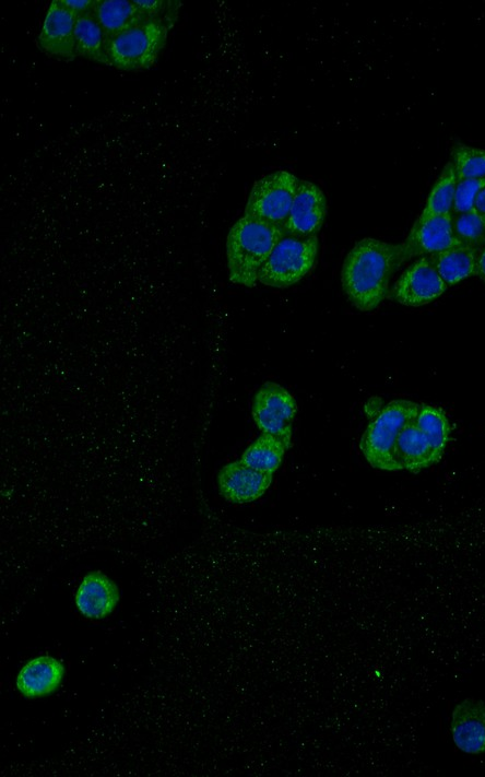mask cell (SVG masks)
<instances>
[{"label":"cell","mask_w":485,"mask_h":777,"mask_svg":"<svg viewBox=\"0 0 485 777\" xmlns=\"http://www.w3.org/2000/svg\"><path fill=\"white\" fill-rule=\"evenodd\" d=\"M404 262L402 243L363 238L344 259L342 290L355 308L371 311L388 297L390 280Z\"/></svg>","instance_id":"cell-1"},{"label":"cell","mask_w":485,"mask_h":777,"mask_svg":"<svg viewBox=\"0 0 485 777\" xmlns=\"http://www.w3.org/2000/svg\"><path fill=\"white\" fill-rule=\"evenodd\" d=\"M283 226L244 214L226 237L228 279L234 284L252 287L277 243L285 236Z\"/></svg>","instance_id":"cell-2"},{"label":"cell","mask_w":485,"mask_h":777,"mask_svg":"<svg viewBox=\"0 0 485 777\" xmlns=\"http://www.w3.org/2000/svg\"><path fill=\"white\" fill-rule=\"evenodd\" d=\"M419 403L397 399L387 403L369 422L359 442V449L376 469L399 471L395 450L403 428L415 417Z\"/></svg>","instance_id":"cell-3"},{"label":"cell","mask_w":485,"mask_h":777,"mask_svg":"<svg viewBox=\"0 0 485 777\" xmlns=\"http://www.w3.org/2000/svg\"><path fill=\"white\" fill-rule=\"evenodd\" d=\"M171 27L156 20H145L108 39L110 67L122 71L152 68L166 46Z\"/></svg>","instance_id":"cell-4"},{"label":"cell","mask_w":485,"mask_h":777,"mask_svg":"<svg viewBox=\"0 0 485 777\" xmlns=\"http://www.w3.org/2000/svg\"><path fill=\"white\" fill-rule=\"evenodd\" d=\"M319 250L316 236L285 235L259 273V283L286 289L303 280L315 267Z\"/></svg>","instance_id":"cell-5"},{"label":"cell","mask_w":485,"mask_h":777,"mask_svg":"<svg viewBox=\"0 0 485 777\" xmlns=\"http://www.w3.org/2000/svg\"><path fill=\"white\" fill-rule=\"evenodd\" d=\"M298 178L276 170L258 179L248 196L244 214L283 226L288 217Z\"/></svg>","instance_id":"cell-6"},{"label":"cell","mask_w":485,"mask_h":777,"mask_svg":"<svg viewBox=\"0 0 485 777\" xmlns=\"http://www.w3.org/2000/svg\"><path fill=\"white\" fill-rule=\"evenodd\" d=\"M296 412L295 398L280 384L267 381L253 396L251 415L257 427L281 438L288 448Z\"/></svg>","instance_id":"cell-7"},{"label":"cell","mask_w":485,"mask_h":777,"mask_svg":"<svg viewBox=\"0 0 485 777\" xmlns=\"http://www.w3.org/2000/svg\"><path fill=\"white\" fill-rule=\"evenodd\" d=\"M447 289L430 258L424 256L402 272L388 298L404 306L419 307L437 299Z\"/></svg>","instance_id":"cell-8"},{"label":"cell","mask_w":485,"mask_h":777,"mask_svg":"<svg viewBox=\"0 0 485 777\" xmlns=\"http://www.w3.org/2000/svg\"><path fill=\"white\" fill-rule=\"evenodd\" d=\"M76 14L62 0H52L47 9L37 44L49 57L72 61L75 56L74 30Z\"/></svg>","instance_id":"cell-9"},{"label":"cell","mask_w":485,"mask_h":777,"mask_svg":"<svg viewBox=\"0 0 485 777\" xmlns=\"http://www.w3.org/2000/svg\"><path fill=\"white\" fill-rule=\"evenodd\" d=\"M327 215L323 191L314 183L299 179L293 204L283 228L289 236H316Z\"/></svg>","instance_id":"cell-10"},{"label":"cell","mask_w":485,"mask_h":777,"mask_svg":"<svg viewBox=\"0 0 485 777\" xmlns=\"http://www.w3.org/2000/svg\"><path fill=\"white\" fill-rule=\"evenodd\" d=\"M459 244L453 233L452 214L417 217L402 243L404 260L431 256Z\"/></svg>","instance_id":"cell-11"},{"label":"cell","mask_w":485,"mask_h":777,"mask_svg":"<svg viewBox=\"0 0 485 777\" xmlns=\"http://www.w3.org/2000/svg\"><path fill=\"white\" fill-rule=\"evenodd\" d=\"M272 475L258 471L239 459L225 464L218 471V491L230 503H250L265 493L272 483Z\"/></svg>","instance_id":"cell-12"},{"label":"cell","mask_w":485,"mask_h":777,"mask_svg":"<svg viewBox=\"0 0 485 777\" xmlns=\"http://www.w3.org/2000/svg\"><path fill=\"white\" fill-rule=\"evenodd\" d=\"M450 732L456 746L471 755L485 753V703L465 698L451 713Z\"/></svg>","instance_id":"cell-13"},{"label":"cell","mask_w":485,"mask_h":777,"mask_svg":"<svg viewBox=\"0 0 485 777\" xmlns=\"http://www.w3.org/2000/svg\"><path fill=\"white\" fill-rule=\"evenodd\" d=\"M120 600L118 585L100 570L85 574L74 596L79 612L90 620H102L113 613Z\"/></svg>","instance_id":"cell-14"},{"label":"cell","mask_w":485,"mask_h":777,"mask_svg":"<svg viewBox=\"0 0 485 777\" xmlns=\"http://www.w3.org/2000/svg\"><path fill=\"white\" fill-rule=\"evenodd\" d=\"M66 675V667L54 656L42 655L29 659L19 671L15 686L26 698H38L55 693Z\"/></svg>","instance_id":"cell-15"},{"label":"cell","mask_w":485,"mask_h":777,"mask_svg":"<svg viewBox=\"0 0 485 777\" xmlns=\"http://www.w3.org/2000/svg\"><path fill=\"white\" fill-rule=\"evenodd\" d=\"M395 456L400 470L418 472L440 461L443 455L412 421L398 438Z\"/></svg>","instance_id":"cell-16"},{"label":"cell","mask_w":485,"mask_h":777,"mask_svg":"<svg viewBox=\"0 0 485 777\" xmlns=\"http://www.w3.org/2000/svg\"><path fill=\"white\" fill-rule=\"evenodd\" d=\"M92 13L108 39L149 20L134 0H95Z\"/></svg>","instance_id":"cell-17"},{"label":"cell","mask_w":485,"mask_h":777,"mask_svg":"<svg viewBox=\"0 0 485 777\" xmlns=\"http://www.w3.org/2000/svg\"><path fill=\"white\" fill-rule=\"evenodd\" d=\"M428 257L448 287L476 275L477 250L471 247L459 244Z\"/></svg>","instance_id":"cell-18"},{"label":"cell","mask_w":485,"mask_h":777,"mask_svg":"<svg viewBox=\"0 0 485 777\" xmlns=\"http://www.w3.org/2000/svg\"><path fill=\"white\" fill-rule=\"evenodd\" d=\"M74 43L76 57L110 67L108 38L92 12L78 16Z\"/></svg>","instance_id":"cell-19"},{"label":"cell","mask_w":485,"mask_h":777,"mask_svg":"<svg viewBox=\"0 0 485 777\" xmlns=\"http://www.w3.org/2000/svg\"><path fill=\"white\" fill-rule=\"evenodd\" d=\"M286 449L288 447L281 438L262 433L245 449L240 460L258 471L273 474L281 466Z\"/></svg>","instance_id":"cell-20"},{"label":"cell","mask_w":485,"mask_h":777,"mask_svg":"<svg viewBox=\"0 0 485 777\" xmlns=\"http://www.w3.org/2000/svg\"><path fill=\"white\" fill-rule=\"evenodd\" d=\"M413 423L429 438L434 447L443 455L451 439V424L445 411L435 405L419 403Z\"/></svg>","instance_id":"cell-21"},{"label":"cell","mask_w":485,"mask_h":777,"mask_svg":"<svg viewBox=\"0 0 485 777\" xmlns=\"http://www.w3.org/2000/svg\"><path fill=\"white\" fill-rule=\"evenodd\" d=\"M453 166L448 162L433 185L423 211L418 217H429L452 213L453 198L457 185Z\"/></svg>","instance_id":"cell-22"},{"label":"cell","mask_w":485,"mask_h":777,"mask_svg":"<svg viewBox=\"0 0 485 777\" xmlns=\"http://www.w3.org/2000/svg\"><path fill=\"white\" fill-rule=\"evenodd\" d=\"M457 179H485V149L456 143L450 161Z\"/></svg>","instance_id":"cell-23"},{"label":"cell","mask_w":485,"mask_h":777,"mask_svg":"<svg viewBox=\"0 0 485 777\" xmlns=\"http://www.w3.org/2000/svg\"><path fill=\"white\" fill-rule=\"evenodd\" d=\"M452 225L454 237L461 245L477 251L485 246V221L473 210L452 214Z\"/></svg>","instance_id":"cell-24"},{"label":"cell","mask_w":485,"mask_h":777,"mask_svg":"<svg viewBox=\"0 0 485 777\" xmlns=\"http://www.w3.org/2000/svg\"><path fill=\"white\" fill-rule=\"evenodd\" d=\"M139 8L144 11L151 20L163 22L170 27L177 21L180 1L174 0H134Z\"/></svg>","instance_id":"cell-25"},{"label":"cell","mask_w":485,"mask_h":777,"mask_svg":"<svg viewBox=\"0 0 485 777\" xmlns=\"http://www.w3.org/2000/svg\"><path fill=\"white\" fill-rule=\"evenodd\" d=\"M484 185L485 179H458L451 214L472 211L475 198Z\"/></svg>","instance_id":"cell-26"},{"label":"cell","mask_w":485,"mask_h":777,"mask_svg":"<svg viewBox=\"0 0 485 777\" xmlns=\"http://www.w3.org/2000/svg\"><path fill=\"white\" fill-rule=\"evenodd\" d=\"M62 2L75 13L76 16L92 12L95 4V0H62Z\"/></svg>","instance_id":"cell-27"},{"label":"cell","mask_w":485,"mask_h":777,"mask_svg":"<svg viewBox=\"0 0 485 777\" xmlns=\"http://www.w3.org/2000/svg\"><path fill=\"white\" fill-rule=\"evenodd\" d=\"M473 211L485 221V185L481 188L475 198Z\"/></svg>","instance_id":"cell-28"},{"label":"cell","mask_w":485,"mask_h":777,"mask_svg":"<svg viewBox=\"0 0 485 777\" xmlns=\"http://www.w3.org/2000/svg\"><path fill=\"white\" fill-rule=\"evenodd\" d=\"M476 275L485 283V246L477 251Z\"/></svg>","instance_id":"cell-29"}]
</instances>
